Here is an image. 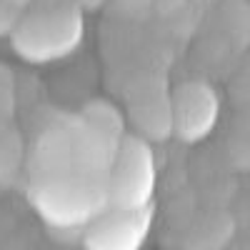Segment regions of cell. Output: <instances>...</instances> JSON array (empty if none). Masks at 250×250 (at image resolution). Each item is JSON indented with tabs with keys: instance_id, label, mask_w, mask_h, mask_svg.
Listing matches in <instances>:
<instances>
[{
	"instance_id": "obj_1",
	"label": "cell",
	"mask_w": 250,
	"mask_h": 250,
	"mask_svg": "<svg viewBox=\"0 0 250 250\" xmlns=\"http://www.w3.org/2000/svg\"><path fill=\"white\" fill-rule=\"evenodd\" d=\"M85 38V18L75 3L43 5L23 15L10 35L13 53L28 65H50L70 58Z\"/></svg>"
},
{
	"instance_id": "obj_2",
	"label": "cell",
	"mask_w": 250,
	"mask_h": 250,
	"mask_svg": "<svg viewBox=\"0 0 250 250\" xmlns=\"http://www.w3.org/2000/svg\"><path fill=\"white\" fill-rule=\"evenodd\" d=\"M28 203L35 215L53 230H80L110 210L108 180L75 173L30 183Z\"/></svg>"
},
{
	"instance_id": "obj_3",
	"label": "cell",
	"mask_w": 250,
	"mask_h": 250,
	"mask_svg": "<svg viewBox=\"0 0 250 250\" xmlns=\"http://www.w3.org/2000/svg\"><path fill=\"white\" fill-rule=\"evenodd\" d=\"M158 183L155 153L148 138L128 133L123 138L108 175V203L113 210H148Z\"/></svg>"
},
{
	"instance_id": "obj_4",
	"label": "cell",
	"mask_w": 250,
	"mask_h": 250,
	"mask_svg": "<svg viewBox=\"0 0 250 250\" xmlns=\"http://www.w3.org/2000/svg\"><path fill=\"white\" fill-rule=\"evenodd\" d=\"M173 138L185 145H198L215 130L220 120V95L203 78L180 80L170 90Z\"/></svg>"
},
{
	"instance_id": "obj_5",
	"label": "cell",
	"mask_w": 250,
	"mask_h": 250,
	"mask_svg": "<svg viewBox=\"0 0 250 250\" xmlns=\"http://www.w3.org/2000/svg\"><path fill=\"white\" fill-rule=\"evenodd\" d=\"M153 208L148 210H105L83 230L85 250H140L148 240Z\"/></svg>"
},
{
	"instance_id": "obj_6",
	"label": "cell",
	"mask_w": 250,
	"mask_h": 250,
	"mask_svg": "<svg viewBox=\"0 0 250 250\" xmlns=\"http://www.w3.org/2000/svg\"><path fill=\"white\" fill-rule=\"evenodd\" d=\"M28 175H30V183L75 175L68 118L45 125L35 135V140L30 145V153H28Z\"/></svg>"
},
{
	"instance_id": "obj_7",
	"label": "cell",
	"mask_w": 250,
	"mask_h": 250,
	"mask_svg": "<svg viewBox=\"0 0 250 250\" xmlns=\"http://www.w3.org/2000/svg\"><path fill=\"white\" fill-rule=\"evenodd\" d=\"M68 128H70V140H73L75 173L108 180L123 140L118 143V140L108 138L105 133H100L85 118H80V113L68 118Z\"/></svg>"
},
{
	"instance_id": "obj_8",
	"label": "cell",
	"mask_w": 250,
	"mask_h": 250,
	"mask_svg": "<svg viewBox=\"0 0 250 250\" xmlns=\"http://www.w3.org/2000/svg\"><path fill=\"white\" fill-rule=\"evenodd\" d=\"M168 98H170V93L160 98V90L143 88L140 95H135L130 100V118L143 138L165 140L173 135V110H170V105L160 108V100H168Z\"/></svg>"
},
{
	"instance_id": "obj_9",
	"label": "cell",
	"mask_w": 250,
	"mask_h": 250,
	"mask_svg": "<svg viewBox=\"0 0 250 250\" xmlns=\"http://www.w3.org/2000/svg\"><path fill=\"white\" fill-rule=\"evenodd\" d=\"M233 230H235L233 215L210 210L193 223L190 233H188V250H220L233 238Z\"/></svg>"
},
{
	"instance_id": "obj_10",
	"label": "cell",
	"mask_w": 250,
	"mask_h": 250,
	"mask_svg": "<svg viewBox=\"0 0 250 250\" xmlns=\"http://www.w3.org/2000/svg\"><path fill=\"white\" fill-rule=\"evenodd\" d=\"M218 28L235 50L250 45V0H223L218 5Z\"/></svg>"
},
{
	"instance_id": "obj_11",
	"label": "cell",
	"mask_w": 250,
	"mask_h": 250,
	"mask_svg": "<svg viewBox=\"0 0 250 250\" xmlns=\"http://www.w3.org/2000/svg\"><path fill=\"white\" fill-rule=\"evenodd\" d=\"M225 160L238 173H250V113H235L223 138Z\"/></svg>"
},
{
	"instance_id": "obj_12",
	"label": "cell",
	"mask_w": 250,
	"mask_h": 250,
	"mask_svg": "<svg viewBox=\"0 0 250 250\" xmlns=\"http://www.w3.org/2000/svg\"><path fill=\"white\" fill-rule=\"evenodd\" d=\"M78 113H80V118H85L93 128H98L100 133H105L108 138H113L118 143L128 135V130H125V115H123V110L115 105V103L105 100V98L88 100Z\"/></svg>"
},
{
	"instance_id": "obj_13",
	"label": "cell",
	"mask_w": 250,
	"mask_h": 250,
	"mask_svg": "<svg viewBox=\"0 0 250 250\" xmlns=\"http://www.w3.org/2000/svg\"><path fill=\"white\" fill-rule=\"evenodd\" d=\"M23 163V140L18 133H0V180L10 178Z\"/></svg>"
},
{
	"instance_id": "obj_14",
	"label": "cell",
	"mask_w": 250,
	"mask_h": 250,
	"mask_svg": "<svg viewBox=\"0 0 250 250\" xmlns=\"http://www.w3.org/2000/svg\"><path fill=\"white\" fill-rule=\"evenodd\" d=\"M228 98H230L235 113H250V60L240 65L228 83Z\"/></svg>"
},
{
	"instance_id": "obj_15",
	"label": "cell",
	"mask_w": 250,
	"mask_h": 250,
	"mask_svg": "<svg viewBox=\"0 0 250 250\" xmlns=\"http://www.w3.org/2000/svg\"><path fill=\"white\" fill-rule=\"evenodd\" d=\"M25 13H20L18 8L8 5L5 0H0V38H10L15 33V28L20 25Z\"/></svg>"
},
{
	"instance_id": "obj_16",
	"label": "cell",
	"mask_w": 250,
	"mask_h": 250,
	"mask_svg": "<svg viewBox=\"0 0 250 250\" xmlns=\"http://www.w3.org/2000/svg\"><path fill=\"white\" fill-rule=\"evenodd\" d=\"M13 75L8 73V68L5 65H0V115L3 113H8L3 105H13Z\"/></svg>"
},
{
	"instance_id": "obj_17",
	"label": "cell",
	"mask_w": 250,
	"mask_h": 250,
	"mask_svg": "<svg viewBox=\"0 0 250 250\" xmlns=\"http://www.w3.org/2000/svg\"><path fill=\"white\" fill-rule=\"evenodd\" d=\"M115 3L123 13H143L148 5H153V0H115Z\"/></svg>"
},
{
	"instance_id": "obj_18",
	"label": "cell",
	"mask_w": 250,
	"mask_h": 250,
	"mask_svg": "<svg viewBox=\"0 0 250 250\" xmlns=\"http://www.w3.org/2000/svg\"><path fill=\"white\" fill-rule=\"evenodd\" d=\"M5 3H8V5H13V8H18L20 13H25V10L30 8L33 0H5Z\"/></svg>"
}]
</instances>
